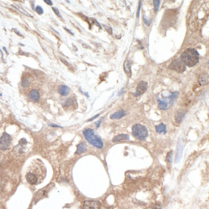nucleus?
Instances as JSON below:
<instances>
[{
	"label": "nucleus",
	"mask_w": 209,
	"mask_h": 209,
	"mask_svg": "<svg viewBox=\"0 0 209 209\" xmlns=\"http://www.w3.org/2000/svg\"><path fill=\"white\" fill-rule=\"evenodd\" d=\"M199 58V55L197 50L193 48H188L183 52L180 59L185 64V65L192 67L198 63Z\"/></svg>",
	"instance_id": "f257e3e1"
},
{
	"label": "nucleus",
	"mask_w": 209,
	"mask_h": 209,
	"mask_svg": "<svg viewBox=\"0 0 209 209\" xmlns=\"http://www.w3.org/2000/svg\"><path fill=\"white\" fill-rule=\"evenodd\" d=\"M83 135L84 136L86 140L90 144L93 145L98 149H102L104 146L102 140L98 137V136L95 135L94 131L92 129H86L83 131Z\"/></svg>",
	"instance_id": "f03ea898"
},
{
	"label": "nucleus",
	"mask_w": 209,
	"mask_h": 209,
	"mask_svg": "<svg viewBox=\"0 0 209 209\" xmlns=\"http://www.w3.org/2000/svg\"><path fill=\"white\" fill-rule=\"evenodd\" d=\"M132 132L134 136L140 140L146 139L148 135L147 129L146 127L139 124L134 125L132 129Z\"/></svg>",
	"instance_id": "7ed1b4c3"
},
{
	"label": "nucleus",
	"mask_w": 209,
	"mask_h": 209,
	"mask_svg": "<svg viewBox=\"0 0 209 209\" xmlns=\"http://www.w3.org/2000/svg\"><path fill=\"white\" fill-rule=\"evenodd\" d=\"M169 68L176 71L178 73H183L186 69V66L185 65V64L181 61L180 59H178L174 60L171 63L169 66Z\"/></svg>",
	"instance_id": "20e7f679"
},
{
	"label": "nucleus",
	"mask_w": 209,
	"mask_h": 209,
	"mask_svg": "<svg viewBox=\"0 0 209 209\" xmlns=\"http://www.w3.org/2000/svg\"><path fill=\"white\" fill-rule=\"evenodd\" d=\"M11 140L12 138L10 135L7 133H4L0 138V148L3 151L9 149Z\"/></svg>",
	"instance_id": "39448f33"
},
{
	"label": "nucleus",
	"mask_w": 209,
	"mask_h": 209,
	"mask_svg": "<svg viewBox=\"0 0 209 209\" xmlns=\"http://www.w3.org/2000/svg\"><path fill=\"white\" fill-rule=\"evenodd\" d=\"M100 203L98 201H85L83 204V209H100Z\"/></svg>",
	"instance_id": "423d86ee"
},
{
	"label": "nucleus",
	"mask_w": 209,
	"mask_h": 209,
	"mask_svg": "<svg viewBox=\"0 0 209 209\" xmlns=\"http://www.w3.org/2000/svg\"><path fill=\"white\" fill-rule=\"evenodd\" d=\"M147 83L145 82V81H140V83L138 84L137 87H136V93H135V97H138L140 95H142L143 93L146 92V91L147 90Z\"/></svg>",
	"instance_id": "0eeeda50"
},
{
	"label": "nucleus",
	"mask_w": 209,
	"mask_h": 209,
	"mask_svg": "<svg viewBox=\"0 0 209 209\" xmlns=\"http://www.w3.org/2000/svg\"><path fill=\"white\" fill-rule=\"evenodd\" d=\"M26 179L28 183L31 185H36L39 181V178L32 172H29L26 174Z\"/></svg>",
	"instance_id": "6e6552de"
},
{
	"label": "nucleus",
	"mask_w": 209,
	"mask_h": 209,
	"mask_svg": "<svg viewBox=\"0 0 209 209\" xmlns=\"http://www.w3.org/2000/svg\"><path fill=\"white\" fill-rule=\"evenodd\" d=\"M28 98L32 101H34V102H37L39 100L40 98V94L39 92L36 90H32V91H30L28 95Z\"/></svg>",
	"instance_id": "1a4fd4ad"
},
{
	"label": "nucleus",
	"mask_w": 209,
	"mask_h": 209,
	"mask_svg": "<svg viewBox=\"0 0 209 209\" xmlns=\"http://www.w3.org/2000/svg\"><path fill=\"white\" fill-rule=\"evenodd\" d=\"M185 115V112L183 110H182V109L178 110L176 113V115H175L176 121L178 123H181L182 120H183V118H184Z\"/></svg>",
	"instance_id": "9d476101"
},
{
	"label": "nucleus",
	"mask_w": 209,
	"mask_h": 209,
	"mask_svg": "<svg viewBox=\"0 0 209 209\" xmlns=\"http://www.w3.org/2000/svg\"><path fill=\"white\" fill-rule=\"evenodd\" d=\"M59 93L62 96H67L70 93V88L65 85H61L59 87Z\"/></svg>",
	"instance_id": "9b49d317"
},
{
	"label": "nucleus",
	"mask_w": 209,
	"mask_h": 209,
	"mask_svg": "<svg viewBox=\"0 0 209 209\" xmlns=\"http://www.w3.org/2000/svg\"><path fill=\"white\" fill-rule=\"evenodd\" d=\"M87 149V145H86V142H83L80 143L78 144L77 147V151H76L75 154L79 155V154H81V153H84Z\"/></svg>",
	"instance_id": "f8f14e48"
},
{
	"label": "nucleus",
	"mask_w": 209,
	"mask_h": 209,
	"mask_svg": "<svg viewBox=\"0 0 209 209\" xmlns=\"http://www.w3.org/2000/svg\"><path fill=\"white\" fill-rule=\"evenodd\" d=\"M209 75H208V74L206 73L201 74V75L199 76V77L198 79L199 83L201 85H202V86L207 84L208 83H209Z\"/></svg>",
	"instance_id": "ddd939ff"
},
{
	"label": "nucleus",
	"mask_w": 209,
	"mask_h": 209,
	"mask_svg": "<svg viewBox=\"0 0 209 209\" xmlns=\"http://www.w3.org/2000/svg\"><path fill=\"white\" fill-rule=\"evenodd\" d=\"M129 136L128 135L125 134H122V135H118L117 136H115L113 139V142H117L121 140H129Z\"/></svg>",
	"instance_id": "4468645a"
},
{
	"label": "nucleus",
	"mask_w": 209,
	"mask_h": 209,
	"mask_svg": "<svg viewBox=\"0 0 209 209\" xmlns=\"http://www.w3.org/2000/svg\"><path fill=\"white\" fill-rule=\"evenodd\" d=\"M125 115V113L123 110H120L119 111H117V112L115 113L113 115H111L110 118L111 119H120L121 118L123 117Z\"/></svg>",
	"instance_id": "2eb2a0df"
},
{
	"label": "nucleus",
	"mask_w": 209,
	"mask_h": 209,
	"mask_svg": "<svg viewBox=\"0 0 209 209\" xmlns=\"http://www.w3.org/2000/svg\"><path fill=\"white\" fill-rule=\"evenodd\" d=\"M156 131L158 133H167V129L166 125L164 124L161 123L158 125H156Z\"/></svg>",
	"instance_id": "dca6fc26"
},
{
	"label": "nucleus",
	"mask_w": 209,
	"mask_h": 209,
	"mask_svg": "<svg viewBox=\"0 0 209 209\" xmlns=\"http://www.w3.org/2000/svg\"><path fill=\"white\" fill-rule=\"evenodd\" d=\"M124 67L125 72H126L127 73H131V62L129 60L127 59L126 61L125 62Z\"/></svg>",
	"instance_id": "f3484780"
},
{
	"label": "nucleus",
	"mask_w": 209,
	"mask_h": 209,
	"mask_svg": "<svg viewBox=\"0 0 209 209\" xmlns=\"http://www.w3.org/2000/svg\"><path fill=\"white\" fill-rule=\"evenodd\" d=\"M158 107L162 110H165L167 109V103L165 101H162L161 100H158Z\"/></svg>",
	"instance_id": "a211bd4d"
},
{
	"label": "nucleus",
	"mask_w": 209,
	"mask_h": 209,
	"mask_svg": "<svg viewBox=\"0 0 209 209\" xmlns=\"http://www.w3.org/2000/svg\"><path fill=\"white\" fill-rule=\"evenodd\" d=\"M30 84V80L28 78H24L21 81V86L23 88H27Z\"/></svg>",
	"instance_id": "6ab92c4d"
},
{
	"label": "nucleus",
	"mask_w": 209,
	"mask_h": 209,
	"mask_svg": "<svg viewBox=\"0 0 209 209\" xmlns=\"http://www.w3.org/2000/svg\"><path fill=\"white\" fill-rule=\"evenodd\" d=\"M75 102V100L73 99V98H69L68 100H66L65 103H64V105H63L64 106H66V107H69L70 105H73Z\"/></svg>",
	"instance_id": "aec40b11"
},
{
	"label": "nucleus",
	"mask_w": 209,
	"mask_h": 209,
	"mask_svg": "<svg viewBox=\"0 0 209 209\" xmlns=\"http://www.w3.org/2000/svg\"><path fill=\"white\" fill-rule=\"evenodd\" d=\"M160 1L159 0H155V1H153V4H154V7H155L154 10H155V12H158L159 7H160Z\"/></svg>",
	"instance_id": "412c9836"
},
{
	"label": "nucleus",
	"mask_w": 209,
	"mask_h": 209,
	"mask_svg": "<svg viewBox=\"0 0 209 209\" xmlns=\"http://www.w3.org/2000/svg\"><path fill=\"white\" fill-rule=\"evenodd\" d=\"M172 155H173V152L172 151H170L168 154H167V161L169 162V163H172Z\"/></svg>",
	"instance_id": "4be33fe9"
},
{
	"label": "nucleus",
	"mask_w": 209,
	"mask_h": 209,
	"mask_svg": "<svg viewBox=\"0 0 209 209\" xmlns=\"http://www.w3.org/2000/svg\"><path fill=\"white\" fill-rule=\"evenodd\" d=\"M35 11H36L37 14H39V15H41V14H42L43 12H44L43 9H42V8L41 7V6H37L36 8H35Z\"/></svg>",
	"instance_id": "5701e85b"
},
{
	"label": "nucleus",
	"mask_w": 209,
	"mask_h": 209,
	"mask_svg": "<svg viewBox=\"0 0 209 209\" xmlns=\"http://www.w3.org/2000/svg\"><path fill=\"white\" fill-rule=\"evenodd\" d=\"M52 10L54 12L55 14H56L57 16H58V17H59V18H63V17L61 16V14H60L59 11V10L57 8H55V7H52Z\"/></svg>",
	"instance_id": "b1692460"
},
{
	"label": "nucleus",
	"mask_w": 209,
	"mask_h": 209,
	"mask_svg": "<svg viewBox=\"0 0 209 209\" xmlns=\"http://www.w3.org/2000/svg\"><path fill=\"white\" fill-rule=\"evenodd\" d=\"M19 144L21 146H24V145H26L27 144V141L25 138H21L19 142Z\"/></svg>",
	"instance_id": "393cba45"
},
{
	"label": "nucleus",
	"mask_w": 209,
	"mask_h": 209,
	"mask_svg": "<svg viewBox=\"0 0 209 209\" xmlns=\"http://www.w3.org/2000/svg\"><path fill=\"white\" fill-rule=\"evenodd\" d=\"M104 28H105V30H107V32H108V33H109L110 34H112V28H111V27L105 26V25H104Z\"/></svg>",
	"instance_id": "a878e982"
},
{
	"label": "nucleus",
	"mask_w": 209,
	"mask_h": 209,
	"mask_svg": "<svg viewBox=\"0 0 209 209\" xmlns=\"http://www.w3.org/2000/svg\"><path fill=\"white\" fill-rule=\"evenodd\" d=\"M140 5H141V1H140L139 2L138 9V10H137V15H136L137 18H138L139 17V13H140Z\"/></svg>",
	"instance_id": "bb28decb"
},
{
	"label": "nucleus",
	"mask_w": 209,
	"mask_h": 209,
	"mask_svg": "<svg viewBox=\"0 0 209 209\" xmlns=\"http://www.w3.org/2000/svg\"><path fill=\"white\" fill-rule=\"evenodd\" d=\"M44 3H46V4H48V5H53L52 1H48V0H44Z\"/></svg>",
	"instance_id": "cd10ccee"
},
{
	"label": "nucleus",
	"mask_w": 209,
	"mask_h": 209,
	"mask_svg": "<svg viewBox=\"0 0 209 209\" xmlns=\"http://www.w3.org/2000/svg\"><path fill=\"white\" fill-rule=\"evenodd\" d=\"M14 32H15V33H17V34H18V35H20V36H21V37H23V35H22V34H21V33H20V32H18V30H16V29H15V28H14Z\"/></svg>",
	"instance_id": "c85d7f7f"
},
{
	"label": "nucleus",
	"mask_w": 209,
	"mask_h": 209,
	"mask_svg": "<svg viewBox=\"0 0 209 209\" xmlns=\"http://www.w3.org/2000/svg\"><path fill=\"white\" fill-rule=\"evenodd\" d=\"M144 22H145V23H146V24L147 25H149L150 23H151V21H147V20H146V18H144Z\"/></svg>",
	"instance_id": "c756f323"
},
{
	"label": "nucleus",
	"mask_w": 209,
	"mask_h": 209,
	"mask_svg": "<svg viewBox=\"0 0 209 209\" xmlns=\"http://www.w3.org/2000/svg\"><path fill=\"white\" fill-rule=\"evenodd\" d=\"M61 62L63 63H64V64H66V66H69V64L68 63L67 61H64V60L63 59H61Z\"/></svg>",
	"instance_id": "7c9ffc66"
},
{
	"label": "nucleus",
	"mask_w": 209,
	"mask_h": 209,
	"mask_svg": "<svg viewBox=\"0 0 209 209\" xmlns=\"http://www.w3.org/2000/svg\"><path fill=\"white\" fill-rule=\"evenodd\" d=\"M99 115H100V114H98V115H95V116H93V117H92V118H90V119H89L88 120V122H90V121H92V120H94L95 118H97V117H98V116H99Z\"/></svg>",
	"instance_id": "2f4dec72"
},
{
	"label": "nucleus",
	"mask_w": 209,
	"mask_h": 209,
	"mask_svg": "<svg viewBox=\"0 0 209 209\" xmlns=\"http://www.w3.org/2000/svg\"><path fill=\"white\" fill-rule=\"evenodd\" d=\"M64 29H65V30H66L67 32H68V33H70L71 35H74V34H73V32H72V31H70V30H68V28H64Z\"/></svg>",
	"instance_id": "473e14b6"
},
{
	"label": "nucleus",
	"mask_w": 209,
	"mask_h": 209,
	"mask_svg": "<svg viewBox=\"0 0 209 209\" xmlns=\"http://www.w3.org/2000/svg\"><path fill=\"white\" fill-rule=\"evenodd\" d=\"M50 126L53 127H62L59 126V125H55V124H50Z\"/></svg>",
	"instance_id": "72a5a7b5"
},
{
	"label": "nucleus",
	"mask_w": 209,
	"mask_h": 209,
	"mask_svg": "<svg viewBox=\"0 0 209 209\" xmlns=\"http://www.w3.org/2000/svg\"><path fill=\"white\" fill-rule=\"evenodd\" d=\"M101 120H98V122H97V128H98V127H99V125H100V122H101Z\"/></svg>",
	"instance_id": "f704fd0d"
},
{
	"label": "nucleus",
	"mask_w": 209,
	"mask_h": 209,
	"mask_svg": "<svg viewBox=\"0 0 209 209\" xmlns=\"http://www.w3.org/2000/svg\"><path fill=\"white\" fill-rule=\"evenodd\" d=\"M123 90H124V89H122V90H120V93H118V95H121V93H122V92H123Z\"/></svg>",
	"instance_id": "c9c22d12"
},
{
	"label": "nucleus",
	"mask_w": 209,
	"mask_h": 209,
	"mask_svg": "<svg viewBox=\"0 0 209 209\" xmlns=\"http://www.w3.org/2000/svg\"><path fill=\"white\" fill-rule=\"evenodd\" d=\"M3 48L4 50H5V51L6 52V53H7V54H9V53H8V52H7V50H6V48H5V47H3Z\"/></svg>",
	"instance_id": "e433bc0d"
}]
</instances>
